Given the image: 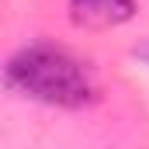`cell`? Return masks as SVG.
<instances>
[{
    "instance_id": "obj_1",
    "label": "cell",
    "mask_w": 149,
    "mask_h": 149,
    "mask_svg": "<svg viewBox=\"0 0 149 149\" xmlns=\"http://www.w3.org/2000/svg\"><path fill=\"white\" fill-rule=\"evenodd\" d=\"M3 83L14 94L52 104V108H83L97 97V83L87 63H80L73 52L59 45H45V42L14 52L7 59Z\"/></svg>"
},
{
    "instance_id": "obj_2",
    "label": "cell",
    "mask_w": 149,
    "mask_h": 149,
    "mask_svg": "<svg viewBox=\"0 0 149 149\" xmlns=\"http://www.w3.org/2000/svg\"><path fill=\"white\" fill-rule=\"evenodd\" d=\"M135 14V0H70V17L80 28H114Z\"/></svg>"
}]
</instances>
